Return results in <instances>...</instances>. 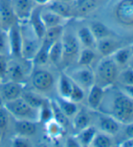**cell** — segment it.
<instances>
[{
    "label": "cell",
    "mask_w": 133,
    "mask_h": 147,
    "mask_svg": "<svg viewBox=\"0 0 133 147\" xmlns=\"http://www.w3.org/2000/svg\"><path fill=\"white\" fill-rule=\"evenodd\" d=\"M63 31H64L63 26H57L46 28L45 33H44V36L42 40L53 45L54 42H56L62 38Z\"/></svg>",
    "instance_id": "cell-33"
},
{
    "label": "cell",
    "mask_w": 133,
    "mask_h": 147,
    "mask_svg": "<svg viewBox=\"0 0 133 147\" xmlns=\"http://www.w3.org/2000/svg\"><path fill=\"white\" fill-rule=\"evenodd\" d=\"M22 35L21 57L25 60L32 61L39 49L42 39L38 37L33 31L28 22H19Z\"/></svg>",
    "instance_id": "cell-3"
},
{
    "label": "cell",
    "mask_w": 133,
    "mask_h": 147,
    "mask_svg": "<svg viewBox=\"0 0 133 147\" xmlns=\"http://www.w3.org/2000/svg\"><path fill=\"white\" fill-rule=\"evenodd\" d=\"M76 37L78 39L80 45L84 47L92 48V49L96 48L97 40L93 36L89 26H82L79 28L76 33Z\"/></svg>",
    "instance_id": "cell-23"
},
{
    "label": "cell",
    "mask_w": 133,
    "mask_h": 147,
    "mask_svg": "<svg viewBox=\"0 0 133 147\" xmlns=\"http://www.w3.org/2000/svg\"><path fill=\"white\" fill-rule=\"evenodd\" d=\"M102 0H73V16L84 18L93 13L101 5Z\"/></svg>",
    "instance_id": "cell-12"
},
{
    "label": "cell",
    "mask_w": 133,
    "mask_h": 147,
    "mask_svg": "<svg viewBox=\"0 0 133 147\" xmlns=\"http://www.w3.org/2000/svg\"><path fill=\"white\" fill-rule=\"evenodd\" d=\"M104 95H105V89L98 86V84H94L88 90L86 100L89 108L92 111H100L104 99Z\"/></svg>",
    "instance_id": "cell-17"
},
{
    "label": "cell",
    "mask_w": 133,
    "mask_h": 147,
    "mask_svg": "<svg viewBox=\"0 0 133 147\" xmlns=\"http://www.w3.org/2000/svg\"><path fill=\"white\" fill-rule=\"evenodd\" d=\"M97 132L98 129L94 125L91 124V125L87 126L86 128L77 132L75 134V137L77 141H78L80 146H84V147L91 146V144Z\"/></svg>",
    "instance_id": "cell-28"
},
{
    "label": "cell",
    "mask_w": 133,
    "mask_h": 147,
    "mask_svg": "<svg viewBox=\"0 0 133 147\" xmlns=\"http://www.w3.org/2000/svg\"><path fill=\"white\" fill-rule=\"evenodd\" d=\"M55 102L57 103L60 109L62 110L63 114L67 116L69 119L73 118V116L76 114V112L78 111V106L76 103H74L69 99H65L58 96L56 99H54Z\"/></svg>",
    "instance_id": "cell-31"
},
{
    "label": "cell",
    "mask_w": 133,
    "mask_h": 147,
    "mask_svg": "<svg viewBox=\"0 0 133 147\" xmlns=\"http://www.w3.org/2000/svg\"><path fill=\"white\" fill-rule=\"evenodd\" d=\"M85 96V90L82 89L78 84H75L73 81V88H72V92L69 96V100L76 104H79L84 99Z\"/></svg>",
    "instance_id": "cell-39"
},
{
    "label": "cell",
    "mask_w": 133,
    "mask_h": 147,
    "mask_svg": "<svg viewBox=\"0 0 133 147\" xmlns=\"http://www.w3.org/2000/svg\"><path fill=\"white\" fill-rule=\"evenodd\" d=\"M96 59V53L92 48L84 47L80 50L78 57H77V64L80 66H91Z\"/></svg>",
    "instance_id": "cell-30"
},
{
    "label": "cell",
    "mask_w": 133,
    "mask_h": 147,
    "mask_svg": "<svg viewBox=\"0 0 133 147\" xmlns=\"http://www.w3.org/2000/svg\"><path fill=\"white\" fill-rule=\"evenodd\" d=\"M0 137H1V134H0Z\"/></svg>",
    "instance_id": "cell-52"
},
{
    "label": "cell",
    "mask_w": 133,
    "mask_h": 147,
    "mask_svg": "<svg viewBox=\"0 0 133 147\" xmlns=\"http://www.w3.org/2000/svg\"><path fill=\"white\" fill-rule=\"evenodd\" d=\"M117 81L120 83V86H133V69L130 66L121 68Z\"/></svg>",
    "instance_id": "cell-37"
},
{
    "label": "cell",
    "mask_w": 133,
    "mask_h": 147,
    "mask_svg": "<svg viewBox=\"0 0 133 147\" xmlns=\"http://www.w3.org/2000/svg\"><path fill=\"white\" fill-rule=\"evenodd\" d=\"M128 66L131 67V68L133 69V54H132L131 57H130V61H129V63H128Z\"/></svg>",
    "instance_id": "cell-49"
},
{
    "label": "cell",
    "mask_w": 133,
    "mask_h": 147,
    "mask_svg": "<svg viewBox=\"0 0 133 147\" xmlns=\"http://www.w3.org/2000/svg\"><path fill=\"white\" fill-rule=\"evenodd\" d=\"M63 47V63L62 65H70L74 60H77L80 52L81 45L76 36L71 33L64 32L61 38Z\"/></svg>",
    "instance_id": "cell-7"
},
{
    "label": "cell",
    "mask_w": 133,
    "mask_h": 147,
    "mask_svg": "<svg viewBox=\"0 0 133 147\" xmlns=\"http://www.w3.org/2000/svg\"><path fill=\"white\" fill-rule=\"evenodd\" d=\"M0 54L10 56L7 31H5L1 28H0Z\"/></svg>",
    "instance_id": "cell-40"
},
{
    "label": "cell",
    "mask_w": 133,
    "mask_h": 147,
    "mask_svg": "<svg viewBox=\"0 0 133 147\" xmlns=\"http://www.w3.org/2000/svg\"><path fill=\"white\" fill-rule=\"evenodd\" d=\"M89 28H90L91 32L92 33V35L95 37L96 40L110 36L109 28L104 24H102V22L93 21L90 24V26H89Z\"/></svg>",
    "instance_id": "cell-35"
},
{
    "label": "cell",
    "mask_w": 133,
    "mask_h": 147,
    "mask_svg": "<svg viewBox=\"0 0 133 147\" xmlns=\"http://www.w3.org/2000/svg\"><path fill=\"white\" fill-rule=\"evenodd\" d=\"M49 63L55 66H60L63 63V47L61 39L54 42L49 49Z\"/></svg>",
    "instance_id": "cell-29"
},
{
    "label": "cell",
    "mask_w": 133,
    "mask_h": 147,
    "mask_svg": "<svg viewBox=\"0 0 133 147\" xmlns=\"http://www.w3.org/2000/svg\"><path fill=\"white\" fill-rule=\"evenodd\" d=\"M121 147H133V138H127L124 142L120 144Z\"/></svg>",
    "instance_id": "cell-47"
},
{
    "label": "cell",
    "mask_w": 133,
    "mask_h": 147,
    "mask_svg": "<svg viewBox=\"0 0 133 147\" xmlns=\"http://www.w3.org/2000/svg\"><path fill=\"white\" fill-rule=\"evenodd\" d=\"M4 106L10 115L15 119L31 120L39 123V110L32 107L22 97L5 102Z\"/></svg>",
    "instance_id": "cell-4"
},
{
    "label": "cell",
    "mask_w": 133,
    "mask_h": 147,
    "mask_svg": "<svg viewBox=\"0 0 133 147\" xmlns=\"http://www.w3.org/2000/svg\"><path fill=\"white\" fill-rule=\"evenodd\" d=\"M65 145L68 146V147H77V146H80L78 141H77L75 135L74 136H69L67 137L65 141Z\"/></svg>",
    "instance_id": "cell-45"
},
{
    "label": "cell",
    "mask_w": 133,
    "mask_h": 147,
    "mask_svg": "<svg viewBox=\"0 0 133 147\" xmlns=\"http://www.w3.org/2000/svg\"><path fill=\"white\" fill-rule=\"evenodd\" d=\"M32 89L42 94L49 93L55 84V79L53 74L43 67H35L32 70L29 76Z\"/></svg>",
    "instance_id": "cell-6"
},
{
    "label": "cell",
    "mask_w": 133,
    "mask_h": 147,
    "mask_svg": "<svg viewBox=\"0 0 133 147\" xmlns=\"http://www.w3.org/2000/svg\"><path fill=\"white\" fill-rule=\"evenodd\" d=\"M8 41H9V49L10 56L14 58H22L21 57V47H22V35L19 21L15 23L7 30Z\"/></svg>",
    "instance_id": "cell-11"
},
{
    "label": "cell",
    "mask_w": 133,
    "mask_h": 147,
    "mask_svg": "<svg viewBox=\"0 0 133 147\" xmlns=\"http://www.w3.org/2000/svg\"><path fill=\"white\" fill-rule=\"evenodd\" d=\"M42 5H36L35 9L33 10V12L31 13L29 19L27 20L28 24L30 25L31 28L33 31L35 32V35L39 37L40 39H43L44 33H45L46 27L44 26L43 22L41 18L40 12H41Z\"/></svg>",
    "instance_id": "cell-20"
},
{
    "label": "cell",
    "mask_w": 133,
    "mask_h": 147,
    "mask_svg": "<svg viewBox=\"0 0 133 147\" xmlns=\"http://www.w3.org/2000/svg\"><path fill=\"white\" fill-rule=\"evenodd\" d=\"M114 14L121 26H133V0H120L116 5Z\"/></svg>",
    "instance_id": "cell-9"
},
{
    "label": "cell",
    "mask_w": 133,
    "mask_h": 147,
    "mask_svg": "<svg viewBox=\"0 0 133 147\" xmlns=\"http://www.w3.org/2000/svg\"><path fill=\"white\" fill-rule=\"evenodd\" d=\"M21 97L23 98L26 103H28L32 107H34V108L37 110H39L44 102L46 101V98L44 97L42 94L36 92L34 89L26 90L25 88Z\"/></svg>",
    "instance_id": "cell-26"
},
{
    "label": "cell",
    "mask_w": 133,
    "mask_h": 147,
    "mask_svg": "<svg viewBox=\"0 0 133 147\" xmlns=\"http://www.w3.org/2000/svg\"><path fill=\"white\" fill-rule=\"evenodd\" d=\"M8 64V56L0 54V81L5 80Z\"/></svg>",
    "instance_id": "cell-43"
},
{
    "label": "cell",
    "mask_w": 133,
    "mask_h": 147,
    "mask_svg": "<svg viewBox=\"0 0 133 147\" xmlns=\"http://www.w3.org/2000/svg\"><path fill=\"white\" fill-rule=\"evenodd\" d=\"M120 71V68L112 56H103V58L98 63L96 70L94 71L95 84L103 89L112 86L117 82Z\"/></svg>",
    "instance_id": "cell-2"
},
{
    "label": "cell",
    "mask_w": 133,
    "mask_h": 147,
    "mask_svg": "<svg viewBox=\"0 0 133 147\" xmlns=\"http://www.w3.org/2000/svg\"><path fill=\"white\" fill-rule=\"evenodd\" d=\"M50 105H51V108L53 112V119L56 121L58 123H60L65 129L69 125V118L60 109V107L58 106L54 99L50 100Z\"/></svg>",
    "instance_id": "cell-34"
},
{
    "label": "cell",
    "mask_w": 133,
    "mask_h": 147,
    "mask_svg": "<svg viewBox=\"0 0 133 147\" xmlns=\"http://www.w3.org/2000/svg\"><path fill=\"white\" fill-rule=\"evenodd\" d=\"M98 117V128L100 132H102L110 136H114L119 134L121 123L118 122L112 116L110 115L103 114V113H99Z\"/></svg>",
    "instance_id": "cell-15"
},
{
    "label": "cell",
    "mask_w": 133,
    "mask_h": 147,
    "mask_svg": "<svg viewBox=\"0 0 133 147\" xmlns=\"http://www.w3.org/2000/svg\"><path fill=\"white\" fill-rule=\"evenodd\" d=\"M14 119L13 128L15 134L31 138L37 134L38 122L25 119H15V118Z\"/></svg>",
    "instance_id": "cell-16"
},
{
    "label": "cell",
    "mask_w": 133,
    "mask_h": 147,
    "mask_svg": "<svg viewBox=\"0 0 133 147\" xmlns=\"http://www.w3.org/2000/svg\"><path fill=\"white\" fill-rule=\"evenodd\" d=\"M114 145L112 136L106 134L102 132H97L94 136L91 146L92 147H112Z\"/></svg>",
    "instance_id": "cell-36"
},
{
    "label": "cell",
    "mask_w": 133,
    "mask_h": 147,
    "mask_svg": "<svg viewBox=\"0 0 133 147\" xmlns=\"http://www.w3.org/2000/svg\"><path fill=\"white\" fill-rule=\"evenodd\" d=\"M24 84L17 83L11 80L0 81V97L3 102H8L11 100L21 97L25 89Z\"/></svg>",
    "instance_id": "cell-10"
},
{
    "label": "cell",
    "mask_w": 133,
    "mask_h": 147,
    "mask_svg": "<svg viewBox=\"0 0 133 147\" xmlns=\"http://www.w3.org/2000/svg\"><path fill=\"white\" fill-rule=\"evenodd\" d=\"M63 1H66V2H72L73 0H63Z\"/></svg>",
    "instance_id": "cell-51"
},
{
    "label": "cell",
    "mask_w": 133,
    "mask_h": 147,
    "mask_svg": "<svg viewBox=\"0 0 133 147\" xmlns=\"http://www.w3.org/2000/svg\"><path fill=\"white\" fill-rule=\"evenodd\" d=\"M32 70V61L12 57V59H8L5 80H11L25 84L26 81L29 79Z\"/></svg>",
    "instance_id": "cell-5"
},
{
    "label": "cell",
    "mask_w": 133,
    "mask_h": 147,
    "mask_svg": "<svg viewBox=\"0 0 133 147\" xmlns=\"http://www.w3.org/2000/svg\"><path fill=\"white\" fill-rule=\"evenodd\" d=\"M133 54V50L130 47H120L110 56L114 60V62L118 65L120 68L128 66V63Z\"/></svg>",
    "instance_id": "cell-27"
},
{
    "label": "cell",
    "mask_w": 133,
    "mask_h": 147,
    "mask_svg": "<svg viewBox=\"0 0 133 147\" xmlns=\"http://www.w3.org/2000/svg\"><path fill=\"white\" fill-rule=\"evenodd\" d=\"M3 105H4V102H3L2 98L0 97V107H1V106H3Z\"/></svg>",
    "instance_id": "cell-50"
},
{
    "label": "cell",
    "mask_w": 133,
    "mask_h": 147,
    "mask_svg": "<svg viewBox=\"0 0 133 147\" xmlns=\"http://www.w3.org/2000/svg\"><path fill=\"white\" fill-rule=\"evenodd\" d=\"M75 84L85 91H88L95 84V75L91 66H80L67 74Z\"/></svg>",
    "instance_id": "cell-8"
},
{
    "label": "cell",
    "mask_w": 133,
    "mask_h": 147,
    "mask_svg": "<svg viewBox=\"0 0 133 147\" xmlns=\"http://www.w3.org/2000/svg\"><path fill=\"white\" fill-rule=\"evenodd\" d=\"M10 122V114L5 106L0 107V134H4L7 130Z\"/></svg>",
    "instance_id": "cell-41"
},
{
    "label": "cell",
    "mask_w": 133,
    "mask_h": 147,
    "mask_svg": "<svg viewBox=\"0 0 133 147\" xmlns=\"http://www.w3.org/2000/svg\"><path fill=\"white\" fill-rule=\"evenodd\" d=\"M53 12L56 13L66 20L73 18V7L72 2H66L63 0H52L47 5H43Z\"/></svg>",
    "instance_id": "cell-19"
},
{
    "label": "cell",
    "mask_w": 133,
    "mask_h": 147,
    "mask_svg": "<svg viewBox=\"0 0 133 147\" xmlns=\"http://www.w3.org/2000/svg\"><path fill=\"white\" fill-rule=\"evenodd\" d=\"M73 88V80L66 73L62 72L60 74L57 81V92L58 96L69 99V96Z\"/></svg>",
    "instance_id": "cell-24"
},
{
    "label": "cell",
    "mask_w": 133,
    "mask_h": 147,
    "mask_svg": "<svg viewBox=\"0 0 133 147\" xmlns=\"http://www.w3.org/2000/svg\"><path fill=\"white\" fill-rule=\"evenodd\" d=\"M14 13L19 22H25L29 19L33 10L36 7L35 0H11Z\"/></svg>",
    "instance_id": "cell-13"
},
{
    "label": "cell",
    "mask_w": 133,
    "mask_h": 147,
    "mask_svg": "<svg viewBox=\"0 0 133 147\" xmlns=\"http://www.w3.org/2000/svg\"><path fill=\"white\" fill-rule=\"evenodd\" d=\"M107 115L112 116L121 124L133 122V100L121 90L114 93L110 102Z\"/></svg>",
    "instance_id": "cell-1"
},
{
    "label": "cell",
    "mask_w": 133,
    "mask_h": 147,
    "mask_svg": "<svg viewBox=\"0 0 133 147\" xmlns=\"http://www.w3.org/2000/svg\"><path fill=\"white\" fill-rule=\"evenodd\" d=\"M40 16L46 28L57 26H63V24L66 21L65 18H62V16L57 15L56 13H54L50 9L46 8L45 7H42Z\"/></svg>",
    "instance_id": "cell-21"
},
{
    "label": "cell",
    "mask_w": 133,
    "mask_h": 147,
    "mask_svg": "<svg viewBox=\"0 0 133 147\" xmlns=\"http://www.w3.org/2000/svg\"><path fill=\"white\" fill-rule=\"evenodd\" d=\"M12 146L14 147H30L33 146V142L29 137L22 136V135L15 134V136L12 139Z\"/></svg>",
    "instance_id": "cell-42"
},
{
    "label": "cell",
    "mask_w": 133,
    "mask_h": 147,
    "mask_svg": "<svg viewBox=\"0 0 133 147\" xmlns=\"http://www.w3.org/2000/svg\"><path fill=\"white\" fill-rule=\"evenodd\" d=\"M44 126H45L47 136L51 140H58L59 138L62 137L64 128L56 121L51 119L44 123Z\"/></svg>",
    "instance_id": "cell-32"
},
{
    "label": "cell",
    "mask_w": 133,
    "mask_h": 147,
    "mask_svg": "<svg viewBox=\"0 0 133 147\" xmlns=\"http://www.w3.org/2000/svg\"><path fill=\"white\" fill-rule=\"evenodd\" d=\"M121 47L120 42L110 36L97 40L96 48L102 56L112 55L116 50Z\"/></svg>",
    "instance_id": "cell-18"
},
{
    "label": "cell",
    "mask_w": 133,
    "mask_h": 147,
    "mask_svg": "<svg viewBox=\"0 0 133 147\" xmlns=\"http://www.w3.org/2000/svg\"><path fill=\"white\" fill-rule=\"evenodd\" d=\"M92 118L89 113L84 109H78L76 114L73 116L72 125L74 131L77 133L81 130L86 128L87 126L91 125Z\"/></svg>",
    "instance_id": "cell-25"
},
{
    "label": "cell",
    "mask_w": 133,
    "mask_h": 147,
    "mask_svg": "<svg viewBox=\"0 0 133 147\" xmlns=\"http://www.w3.org/2000/svg\"><path fill=\"white\" fill-rule=\"evenodd\" d=\"M50 1H52V0H35V2L37 5H42V7L47 5Z\"/></svg>",
    "instance_id": "cell-48"
},
{
    "label": "cell",
    "mask_w": 133,
    "mask_h": 147,
    "mask_svg": "<svg viewBox=\"0 0 133 147\" xmlns=\"http://www.w3.org/2000/svg\"><path fill=\"white\" fill-rule=\"evenodd\" d=\"M120 90L133 100V86H120Z\"/></svg>",
    "instance_id": "cell-46"
},
{
    "label": "cell",
    "mask_w": 133,
    "mask_h": 147,
    "mask_svg": "<svg viewBox=\"0 0 133 147\" xmlns=\"http://www.w3.org/2000/svg\"><path fill=\"white\" fill-rule=\"evenodd\" d=\"M52 45L45 41L42 40L41 46L35 55V57L32 60L33 69L35 67H43L49 63V49Z\"/></svg>",
    "instance_id": "cell-22"
},
{
    "label": "cell",
    "mask_w": 133,
    "mask_h": 147,
    "mask_svg": "<svg viewBox=\"0 0 133 147\" xmlns=\"http://www.w3.org/2000/svg\"><path fill=\"white\" fill-rule=\"evenodd\" d=\"M124 134L126 135L127 138H133V122L125 124Z\"/></svg>",
    "instance_id": "cell-44"
},
{
    "label": "cell",
    "mask_w": 133,
    "mask_h": 147,
    "mask_svg": "<svg viewBox=\"0 0 133 147\" xmlns=\"http://www.w3.org/2000/svg\"><path fill=\"white\" fill-rule=\"evenodd\" d=\"M51 119H53V112L51 105H50V100L46 99V101L39 109V122L45 123Z\"/></svg>",
    "instance_id": "cell-38"
},
{
    "label": "cell",
    "mask_w": 133,
    "mask_h": 147,
    "mask_svg": "<svg viewBox=\"0 0 133 147\" xmlns=\"http://www.w3.org/2000/svg\"><path fill=\"white\" fill-rule=\"evenodd\" d=\"M0 21L1 29L7 31L16 21L11 0H0Z\"/></svg>",
    "instance_id": "cell-14"
}]
</instances>
